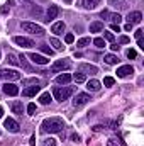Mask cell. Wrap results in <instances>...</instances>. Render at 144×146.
I'll return each mask as SVG.
<instances>
[{
  "label": "cell",
  "instance_id": "cell-8",
  "mask_svg": "<svg viewBox=\"0 0 144 146\" xmlns=\"http://www.w3.org/2000/svg\"><path fill=\"white\" fill-rule=\"evenodd\" d=\"M14 42L17 46H22V48H32L34 46V41L29 39V37H24V36H15L14 37Z\"/></svg>",
  "mask_w": 144,
  "mask_h": 146
},
{
  "label": "cell",
  "instance_id": "cell-6",
  "mask_svg": "<svg viewBox=\"0 0 144 146\" xmlns=\"http://www.w3.org/2000/svg\"><path fill=\"white\" fill-rule=\"evenodd\" d=\"M70 68H71V63L68 60H58V61H54L51 72L56 73V72H63V70H70Z\"/></svg>",
  "mask_w": 144,
  "mask_h": 146
},
{
  "label": "cell",
  "instance_id": "cell-9",
  "mask_svg": "<svg viewBox=\"0 0 144 146\" xmlns=\"http://www.w3.org/2000/svg\"><path fill=\"white\" fill-rule=\"evenodd\" d=\"M3 126H5V129L10 131V133H19V122H17L15 119H12V117H7L5 122H3Z\"/></svg>",
  "mask_w": 144,
  "mask_h": 146
},
{
  "label": "cell",
  "instance_id": "cell-23",
  "mask_svg": "<svg viewBox=\"0 0 144 146\" xmlns=\"http://www.w3.org/2000/svg\"><path fill=\"white\" fill-rule=\"evenodd\" d=\"M51 100H53V97H51L49 92H44V94H41V97H39V102H41L42 106H48Z\"/></svg>",
  "mask_w": 144,
  "mask_h": 146
},
{
  "label": "cell",
  "instance_id": "cell-26",
  "mask_svg": "<svg viewBox=\"0 0 144 146\" xmlns=\"http://www.w3.org/2000/svg\"><path fill=\"white\" fill-rule=\"evenodd\" d=\"M108 3L114 9H124L126 7V0H108Z\"/></svg>",
  "mask_w": 144,
  "mask_h": 146
},
{
  "label": "cell",
  "instance_id": "cell-4",
  "mask_svg": "<svg viewBox=\"0 0 144 146\" xmlns=\"http://www.w3.org/2000/svg\"><path fill=\"white\" fill-rule=\"evenodd\" d=\"M0 78L7 80V82H14V80H19L20 78V73L17 70H0Z\"/></svg>",
  "mask_w": 144,
  "mask_h": 146
},
{
  "label": "cell",
  "instance_id": "cell-13",
  "mask_svg": "<svg viewBox=\"0 0 144 146\" xmlns=\"http://www.w3.org/2000/svg\"><path fill=\"white\" fill-rule=\"evenodd\" d=\"M58 14H59V7H58V5H49V9H48V12H46V21L49 22V21L56 19Z\"/></svg>",
  "mask_w": 144,
  "mask_h": 146
},
{
  "label": "cell",
  "instance_id": "cell-28",
  "mask_svg": "<svg viewBox=\"0 0 144 146\" xmlns=\"http://www.w3.org/2000/svg\"><path fill=\"white\" fill-rule=\"evenodd\" d=\"M107 19H110V21H112L114 24H119V22L122 21V17H120V14H110V12L107 14Z\"/></svg>",
  "mask_w": 144,
  "mask_h": 146
},
{
  "label": "cell",
  "instance_id": "cell-20",
  "mask_svg": "<svg viewBox=\"0 0 144 146\" xmlns=\"http://www.w3.org/2000/svg\"><path fill=\"white\" fill-rule=\"evenodd\" d=\"M17 58H19V65H22V68H24L27 73H32V72H34V70H32V66L27 63V60H26V56H24V54H20V56H17Z\"/></svg>",
  "mask_w": 144,
  "mask_h": 146
},
{
  "label": "cell",
  "instance_id": "cell-15",
  "mask_svg": "<svg viewBox=\"0 0 144 146\" xmlns=\"http://www.w3.org/2000/svg\"><path fill=\"white\" fill-rule=\"evenodd\" d=\"M80 72L85 73V75H95V73H98V68L97 66H93V65H88V63H83V65H80Z\"/></svg>",
  "mask_w": 144,
  "mask_h": 146
},
{
  "label": "cell",
  "instance_id": "cell-17",
  "mask_svg": "<svg viewBox=\"0 0 144 146\" xmlns=\"http://www.w3.org/2000/svg\"><path fill=\"white\" fill-rule=\"evenodd\" d=\"M100 87H102V83H100L98 80H95V78H92V80L87 82V88H88L90 92H98Z\"/></svg>",
  "mask_w": 144,
  "mask_h": 146
},
{
  "label": "cell",
  "instance_id": "cell-2",
  "mask_svg": "<svg viewBox=\"0 0 144 146\" xmlns=\"http://www.w3.org/2000/svg\"><path fill=\"white\" fill-rule=\"evenodd\" d=\"M53 95H54L56 100L65 102V100H68L73 95V88L71 87H63V88H61V87H54V88H53Z\"/></svg>",
  "mask_w": 144,
  "mask_h": 146
},
{
  "label": "cell",
  "instance_id": "cell-30",
  "mask_svg": "<svg viewBox=\"0 0 144 146\" xmlns=\"http://www.w3.org/2000/svg\"><path fill=\"white\" fill-rule=\"evenodd\" d=\"M93 44L102 49V48H105V39H104V37H95V39H93Z\"/></svg>",
  "mask_w": 144,
  "mask_h": 146
},
{
  "label": "cell",
  "instance_id": "cell-25",
  "mask_svg": "<svg viewBox=\"0 0 144 146\" xmlns=\"http://www.w3.org/2000/svg\"><path fill=\"white\" fill-rule=\"evenodd\" d=\"M73 80H75L76 83H85V82H87V75L81 73V72H78V73L73 75Z\"/></svg>",
  "mask_w": 144,
  "mask_h": 146
},
{
  "label": "cell",
  "instance_id": "cell-31",
  "mask_svg": "<svg viewBox=\"0 0 144 146\" xmlns=\"http://www.w3.org/2000/svg\"><path fill=\"white\" fill-rule=\"evenodd\" d=\"M7 61H9L10 65H19V58H17L15 54H12V53L7 54Z\"/></svg>",
  "mask_w": 144,
  "mask_h": 146
},
{
  "label": "cell",
  "instance_id": "cell-45",
  "mask_svg": "<svg viewBox=\"0 0 144 146\" xmlns=\"http://www.w3.org/2000/svg\"><path fill=\"white\" fill-rule=\"evenodd\" d=\"M143 37V29H137L136 31V39H141Z\"/></svg>",
  "mask_w": 144,
  "mask_h": 146
},
{
  "label": "cell",
  "instance_id": "cell-48",
  "mask_svg": "<svg viewBox=\"0 0 144 146\" xmlns=\"http://www.w3.org/2000/svg\"><path fill=\"white\" fill-rule=\"evenodd\" d=\"M31 146H36V136H31Z\"/></svg>",
  "mask_w": 144,
  "mask_h": 146
},
{
  "label": "cell",
  "instance_id": "cell-24",
  "mask_svg": "<svg viewBox=\"0 0 144 146\" xmlns=\"http://www.w3.org/2000/svg\"><path fill=\"white\" fill-rule=\"evenodd\" d=\"M49 42H51V46H54V49H56V51H61V49L65 48V46H63V42H61L59 39H56V37H51V39H49Z\"/></svg>",
  "mask_w": 144,
  "mask_h": 146
},
{
  "label": "cell",
  "instance_id": "cell-14",
  "mask_svg": "<svg viewBox=\"0 0 144 146\" xmlns=\"http://www.w3.org/2000/svg\"><path fill=\"white\" fill-rule=\"evenodd\" d=\"M39 92H41V87L39 85H32V87H27L26 90H22V95L24 97H36Z\"/></svg>",
  "mask_w": 144,
  "mask_h": 146
},
{
  "label": "cell",
  "instance_id": "cell-29",
  "mask_svg": "<svg viewBox=\"0 0 144 146\" xmlns=\"http://www.w3.org/2000/svg\"><path fill=\"white\" fill-rule=\"evenodd\" d=\"M90 44V37H81L78 42H76V48H85V46H88Z\"/></svg>",
  "mask_w": 144,
  "mask_h": 146
},
{
  "label": "cell",
  "instance_id": "cell-3",
  "mask_svg": "<svg viewBox=\"0 0 144 146\" xmlns=\"http://www.w3.org/2000/svg\"><path fill=\"white\" fill-rule=\"evenodd\" d=\"M20 26H22V29H24L26 33H29V34H36V36H42V34H44V29H42L39 24H34V22H22Z\"/></svg>",
  "mask_w": 144,
  "mask_h": 146
},
{
  "label": "cell",
  "instance_id": "cell-49",
  "mask_svg": "<svg viewBox=\"0 0 144 146\" xmlns=\"http://www.w3.org/2000/svg\"><path fill=\"white\" fill-rule=\"evenodd\" d=\"M124 29H126V31H132V24H126Z\"/></svg>",
  "mask_w": 144,
  "mask_h": 146
},
{
  "label": "cell",
  "instance_id": "cell-44",
  "mask_svg": "<svg viewBox=\"0 0 144 146\" xmlns=\"http://www.w3.org/2000/svg\"><path fill=\"white\" fill-rule=\"evenodd\" d=\"M0 14H2V15L9 14V7H7V5H5V7H2V9H0Z\"/></svg>",
  "mask_w": 144,
  "mask_h": 146
},
{
  "label": "cell",
  "instance_id": "cell-47",
  "mask_svg": "<svg viewBox=\"0 0 144 146\" xmlns=\"http://www.w3.org/2000/svg\"><path fill=\"white\" fill-rule=\"evenodd\" d=\"M119 48H120V46H119V44H115V42L110 46V49H112V51H119Z\"/></svg>",
  "mask_w": 144,
  "mask_h": 146
},
{
  "label": "cell",
  "instance_id": "cell-36",
  "mask_svg": "<svg viewBox=\"0 0 144 146\" xmlns=\"http://www.w3.org/2000/svg\"><path fill=\"white\" fill-rule=\"evenodd\" d=\"M104 39H105V41H110V42H114L115 36H114V33H104Z\"/></svg>",
  "mask_w": 144,
  "mask_h": 146
},
{
  "label": "cell",
  "instance_id": "cell-42",
  "mask_svg": "<svg viewBox=\"0 0 144 146\" xmlns=\"http://www.w3.org/2000/svg\"><path fill=\"white\" fill-rule=\"evenodd\" d=\"M110 29H112V33H120V27H119V24H112V26H110Z\"/></svg>",
  "mask_w": 144,
  "mask_h": 146
},
{
  "label": "cell",
  "instance_id": "cell-19",
  "mask_svg": "<svg viewBox=\"0 0 144 146\" xmlns=\"http://www.w3.org/2000/svg\"><path fill=\"white\" fill-rule=\"evenodd\" d=\"M71 80H73V75H70V73H61V75L56 76V83H63V85L70 83Z\"/></svg>",
  "mask_w": 144,
  "mask_h": 146
},
{
  "label": "cell",
  "instance_id": "cell-50",
  "mask_svg": "<svg viewBox=\"0 0 144 146\" xmlns=\"http://www.w3.org/2000/svg\"><path fill=\"white\" fill-rule=\"evenodd\" d=\"M102 129H104V127H102V126H100V124H98V126H95V127H93V131H97V133H98V131H102Z\"/></svg>",
  "mask_w": 144,
  "mask_h": 146
},
{
  "label": "cell",
  "instance_id": "cell-46",
  "mask_svg": "<svg viewBox=\"0 0 144 146\" xmlns=\"http://www.w3.org/2000/svg\"><path fill=\"white\" fill-rule=\"evenodd\" d=\"M137 46H139L141 49H144V41H143V37H141V39H137Z\"/></svg>",
  "mask_w": 144,
  "mask_h": 146
},
{
  "label": "cell",
  "instance_id": "cell-1",
  "mask_svg": "<svg viewBox=\"0 0 144 146\" xmlns=\"http://www.w3.org/2000/svg\"><path fill=\"white\" fill-rule=\"evenodd\" d=\"M65 127V122L61 117H49V119H44L42 124H41V131L42 133H49V134H54V133H61Z\"/></svg>",
  "mask_w": 144,
  "mask_h": 146
},
{
  "label": "cell",
  "instance_id": "cell-35",
  "mask_svg": "<svg viewBox=\"0 0 144 146\" xmlns=\"http://www.w3.org/2000/svg\"><path fill=\"white\" fill-rule=\"evenodd\" d=\"M22 85H39V80L37 78H29V80H24Z\"/></svg>",
  "mask_w": 144,
  "mask_h": 146
},
{
  "label": "cell",
  "instance_id": "cell-52",
  "mask_svg": "<svg viewBox=\"0 0 144 146\" xmlns=\"http://www.w3.org/2000/svg\"><path fill=\"white\" fill-rule=\"evenodd\" d=\"M65 2H66V3H71L73 0H65Z\"/></svg>",
  "mask_w": 144,
  "mask_h": 146
},
{
  "label": "cell",
  "instance_id": "cell-22",
  "mask_svg": "<svg viewBox=\"0 0 144 146\" xmlns=\"http://www.w3.org/2000/svg\"><path fill=\"white\" fill-rule=\"evenodd\" d=\"M102 31H104V24L102 22L95 21V22L90 24V33H102Z\"/></svg>",
  "mask_w": 144,
  "mask_h": 146
},
{
  "label": "cell",
  "instance_id": "cell-39",
  "mask_svg": "<svg viewBox=\"0 0 144 146\" xmlns=\"http://www.w3.org/2000/svg\"><path fill=\"white\" fill-rule=\"evenodd\" d=\"M34 112H36V104H29V106H27V114L32 115Z\"/></svg>",
  "mask_w": 144,
  "mask_h": 146
},
{
  "label": "cell",
  "instance_id": "cell-38",
  "mask_svg": "<svg viewBox=\"0 0 144 146\" xmlns=\"http://www.w3.org/2000/svg\"><path fill=\"white\" fill-rule=\"evenodd\" d=\"M70 138H71L73 143H80V141H81V136H80V134H76V133H73Z\"/></svg>",
  "mask_w": 144,
  "mask_h": 146
},
{
  "label": "cell",
  "instance_id": "cell-51",
  "mask_svg": "<svg viewBox=\"0 0 144 146\" xmlns=\"http://www.w3.org/2000/svg\"><path fill=\"white\" fill-rule=\"evenodd\" d=\"M2 115H3V109L0 107V119H2Z\"/></svg>",
  "mask_w": 144,
  "mask_h": 146
},
{
  "label": "cell",
  "instance_id": "cell-32",
  "mask_svg": "<svg viewBox=\"0 0 144 146\" xmlns=\"http://www.w3.org/2000/svg\"><path fill=\"white\" fill-rule=\"evenodd\" d=\"M41 51H42V53H44L46 56H51V54L54 53V51H53V49H51L49 46H46V44H42V46H41Z\"/></svg>",
  "mask_w": 144,
  "mask_h": 146
},
{
  "label": "cell",
  "instance_id": "cell-16",
  "mask_svg": "<svg viewBox=\"0 0 144 146\" xmlns=\"http://www.w3.org/2000/svg\"><path fill=\"white\" fill-rule=\"evenodd\" d=\"M10 109L14 114H17V115H22V112H24V107H22V102L20 100H12L10 102Z\"/></svg>",
  "mask_w": 144,
  "mask_h": 146
},
{
  "label": "cell",
  "instance_id": "cell-37",
  "mask_svg": "<svg viewBox=\"0 0 144 146\" xmlns=\"http://www.w3.org/2000/svg\"><path fill=\"white\" fill-rule=\"evenodd\" d=\"M126 54H127V58H129V60H134V58L137 56L136 49H127V53H126Z\"/></svg>",
  "mask_w": 144,
  "mask_h": 146
},
{
  "label": "cell",
  "instance_id": "cell-7",
  "mask_svg": "<svg viewBox=\"0 0 144 146\" xmlns=\"http://www.w3.org/2000/svg\"><path fill=\"white\" fill-rule=\"evenodd\" d=\"M88 100H92L90 95L85 94V92H80V94H76V97H75V100H73V106H75V107H81V106L88 104Z\"/></svg>",
  "mask_w": 144,
  "mask_h": 146
},
{
  "label": "cell",
  "instance_id": "cell-41",
  "mask_svg": "<svg viewBox=\"0 0 144 146\" xmlns=\"http://www.w3.org/2000/svg\"><path fill=\"white\" fill-rule=\"evenodd\" d=\"M65 41H66L68 44H71L73 41H75V36H73V34H66V36H65Z\"/></svg>",
  "mask_w": 144,
  "mask_h": 146
},
{
  "label": "cell",
  "instance_id": "cell-5",
  "mask_svg": "<svg viewBox=\"0 0 144 146\" xmlns=\"http://www.w3.org/2000/svg\"><path fill=\"white\" fill-rule=\"evenodd\" d=\"M2 90H3V94H5V95H9V97H15V95L19 94V87H17L15 83H12V82L3 83Z\"/></svg>",
  "mask_w": 144,
  "mask_h": 146
},
{
  "label": "cell",
  "instance_id": "cell-12",
  "mask_svg": "<svg viewBox=\"0 0 144 146\" xmlns=\"http://www.w3.org/2000/svg\"><path fill=\"white\" fill-rule=\"evenodd\" d=\"M132 73H134V68L131 65H124V66H119L117 68V76H120V78H126V76H129Z\"/></svg>",
  "mask_w": 144,
  "mask_h": 146
},
{
  "label": "cell",
  "instance_id": "cell-27",
  "mask_svg": "<svg viewBox=\"0 0 144 146\" xmlns=\"http://www.w3.org/2000/svg\"><path fill=\"white\" fill-rule=\"evenodd\" d=\"M104 60H105L107 65H117V63H119V58H117L115 54H107Z\"/></svg>",
  "mask_w": 144,
  "mask_h": 146
},
{
  "label": "cell",
  "instance_id": "cell-10",
  "mask_svg": "<svg viewBox=\"0 0 144 146\" xmlns=\"http://www.w3.org/2000/svg\"><path fill=\"white\" fill-rule=\"evenodd\" d=\"M143 21V14L139 12V10H134V12H129V15H127V24H139Z\"/></svg>",
  "mask_w": 144,
  "mask_h": 146
},
{
  "label": "cell",
  "instance_id": "cell-53",
  "mask_svg": "<svg viewBox=\"0 0 144 146\" xmlns=\"http://www.w3.org/2000/svg\"><path fill=\"white\" fill-rule=\"evenodd\" d=\"M0 58H2V54H0Z\"/></svg>",
  "mask_w": 144,
  "mask_h": 146
},
{
  "label": "cell",
  "instance_id": "cell-43",
  "mask_svg": "<svg viewBox=\"0 0 144 146\" xmlns=\"http://www.w3.org/2000/svg\"><path fill=\"white\" fill-rule=\"evenodd\" d=\"M107 146H120V145H119V143H115V139H108Z\"/></svg>",
  "mask_w": 144,
  "mask_h": 146
},
{
  "label": "cell",
  "instance_id": "cell-40",
  "mask_svg": "<svg viewBox=\"0 0 144 146\" xmlns=\"http://www.w3.org/2000/svg\"><path fill=\"white\" fill-rule=\"evenodd\" d=\"M119 42H120V44H127V42H131V39L127 36H120L119 37Z\"/></svg>",
  "mask_w": 144,
  "mask_h": 146
},
{
  "label": "cell",
  "instance_id": "cell-18",
  "mask_svg": "<svg viewBox=\"0 0 144 146\" xmlns=\"http://www.w3.org/2000/svg\"><path fill=\"white\" fill-rule=\"evenodd\" d=\"M65 27H66V26H65V22H63V21L54 22V24H53V27H51V33H54L56 36H58V34H63V33H65Z\"/></svg>",
  "mask_w": 144,
  "mask_h": 146
},
{
  "label": "cell",
  "instance_id": "cell-11",
  "mask_svg": "<svg viewBox=\"0 0 144 146\" xmlns=\"http://www.w3.org/2000/svg\"><path fill=\"white\" fill-rule=\"evenodd\" d=\"M27 56H29V58H31V61H32V63H36V65H46V63H49V58H48V56H42V54L29 53Z\"/></svg>",
  "mask_w": 144,
  "mask_h": 146
},
{
  "label": "cell",
  "instance_id": "cell-33",
  "mask_svg": "<svg viewBox=\"0 0 144 146\" xmlns=\"http://www.w3.org/2000/svg\"><path fill=\"white\" fill-rule=\"evenodd\" d=\"M114 83H115L114 76H105V78H104V85H105V87H112Z\"/></svg>",
  "mask_w": 144,
  "mask_h": 146
},
{
  "label": "cell",
  "instance_id": "cell-21",
  "mask_svg": "<svg viewBox=\"0 0 144 146\" xmlns=\"http://www.w3.org/2000/svg\"><path fill=\"white\" fill-rule=\"evenodd\" d=\"M81 3H83V7H85L87 10H93V9L100 3V0H83Z\"/></svg>",
  "mask_w": 144,
  "mask_h": 146
},
{
  "label": "cell",
  "instance_id": "cell-34",
  "mask_svg": "<svg viewBox=\"0 0 144 146\" xmlns=\"http://www.w3.org/2000/svg\"><path fill=\"white\" fill-rule=\"evenodd\" d=\"M42 146H56V139L54 138H48L42 141Z\"/></svg>",
  "mask_w": 144,
  "mask_h": 146
}]
</instances>
